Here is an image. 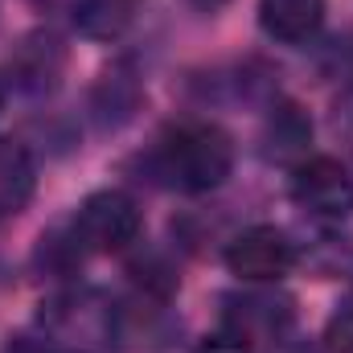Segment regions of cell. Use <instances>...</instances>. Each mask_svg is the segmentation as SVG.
<instances>
[{"label":"cell","mask_w":353,"mask_h":353,"mask_svg":"<svg viewBox=\"0 0 353 353\" xmlns=\"http://www.w3.org/2000/svg\"><path fill=\"white\" fill-rule=\"evenodd\" d=\"M37 341L50 353H115L119 312L94 288H66L37 308Z\"/></svg>","instance_id":"6da1fadb"},{"label":"cell","mask_w":353,"mask_h":353,"mask_svg":"<svg viewBox=\"0 0 353 353\" xmlns=\"http://www.w3.org/2000/svg\"><path fill=\"white\" fill-rule=\"evenodd\" d=\"M234 169V144L218 123H185L157 148V173L185 193H210Z\"/></svg>","instance_id":"7a4b0ae2"},{"label":"cell","mask_w":353,"mask_h":353,"mask_svg":"<svg viewBox=\"0 0 353 353\" xmlns=\"http://www.w3.org/2000/svg\"><path fill=\"white\" fill-rule=\"evenodd\" d=\"M140 205L123 189H99L74 214V234L94 255H119L140 239Z\"/></svg>","instance_id":"3957f363"},{"label":"cell","mask_w":353,"mask_h":353,"mask_svg":"<svg viewBox=\"0 0 353 353\" xmlns=\"http://www.w3.org/2000/svg\"><path fill=\"white\" fill-rule=\"evenodd\" d=\"M226 267L243 283H279L296 267V243L279 226H247L230 239Z\"/></svg>","instance_id":"277c9868"},{"label":"cell","mask_w":353,"mask_h":353,"mask_svg":"<svg viewBox=\"0 0 353 353\" xmlns=\"http://www.w3.org/2000/svg\"><path fill=\"white\" fill-rule=\"evenodd\" d=\"M292 201L316 218L353 214V173L333 157H304L292 169Z\"/></svg>","instance_id":"5b68a950"},{"label":"cell","mask_w":353,"mask_h":353,"mask_svg":"<svg viewBox=\"0 0 353 353\" xmlns=\"http://www.w3.org/2000/svg\"><path fill=\"white\" fill-rule=\"evenodd\" d=\"M62 70H66V46L46 29L25 33L8 58V79L25 94H50L62 83Z\"/></svg>","instance_id":"8992f818"},{"label":"cell","mask_w":353,"mask_h":353,"mask_svg":"<svg viewBox=\"0 0 353 353\" xmlns=\"http://www.w3.org/2000/svg\"><path fill=\"white\" fill-rule=\"evenodd\" d=\"M325 21V0H259V29L271 41L300 46Z\"/></svg>","instance_id":"52a82bcc"},{"label":"cell","mask_w":353,"mask_h":353,"mask_svg":"<svg viewBox=\"0 0 353 353\" xmlns=\"http://www.w3.org/2000/svg\"><path fill=\"white\" fill-rule=\"evenodd\" d=\"M37 189V165L21 140L0 136V218H12L29 205Z\"/></svg>","instance_id":"ba28073f"},{"label":"cell","mask_w":353,"mask_h":353,"mask_svg":"<svg viewBox=\"0 0 353 353\" xmlns=\"http://www.w3.org/2000/svg\"><path fill=\"white\" fill-rule=\"evenodd\" d=\"M140 0H74V29L90 41H119L136 21Z\"/></svg>","instance_id":"9c48e42d"},{"label":"cell","mask_w":353,"mask_h":353,"mask_svg":"<svg viewBox=\"0 0 353 353\" xmlns=\"http://www.w3.org/2000/svg\"><path fill=\"white\" fill-rule=\"evenodd\" d=\"M308 144H312V123H308V115L300 111V107H292V103H283V107H275L271 111V119H267V157L271 161H304V152H308Z\"/></svg>","instance_id":"30bf717a"},{"label":"cell","mask_w":353,"mask_h":353,"mask_svg":"<svg viewBox=\"0 0 353 353\" xmlns=\"http://www.w3.org/2000/svg\"><path fill=\"white\" fill-rule=\"evenodd\" d=\"M230 304L239 308V312H230L239 337H251L255 329H263V333H279V329H288V321H292L288 300H271V296H239V300H230Z\"/></svg>","instance_id":"8fae6325"},{"label":"cell","mask_w":353,"mask_h":353,"mask_svg":"<svg viewBox=\"0 0 353 353\" xmlns=\"http://www.w3.org/2000/svg\"><path fill=\"white\" fill-rule=\"evenodd\" d=\"M136 103H140V87H136V79L128 70H107L103 83L94 87V111L111 128H119L123 119H132Z\"/></svg>","instance_id":"7c38bea8"},{"label":"cell","mask_w":353,"mask_h":353,"mask_svg":"<svg viewBox=\"0 0 353 353\" xmlns=\"http://www.w3.org/2000/svg\"><path fill=\"white\" fill-rule=\"evenodd\" d=\"M83 243H79V234H74V226H70V234H62V230H54V234H41V247H37V259L46 263V271H58V275H70L74 267L83 263Z\"/></svg>","instance_id":"4fadbf2b"},{"label":"cell","mask_w":353,"mask_h":353,"mask_svg":"<svg viewBox=\"0 0 353 353\" xmlns=\"http://www.w3.org/2000/svg\"><path fill=\"white\" fill-rule=\"evenodd\" d=\"M132 275H136V283H140L148 296H157V300H169V296L176 292V283H181L176 271L165 263L161 255H144V259H136V263H132Z\"/></svg>","instance_id":"5bb4252c"},{"label":"cell","mask_w":353,"mask_h":353,"mask_svg":"<svg viewBox=\"0 0 353 353\" xmlns=\"http://www.w3.org/2000/svg\"><path fill=\"white\" fill-rule=\"evenodd\" d=\"M325 341H329L333 353H353V308H341V312L329 321Z\"/></svg>","instance_id":"9a60e30c"},{"label":"cell","mask_w":353,"mask_h":353,"mask_svg":"<svg viewBox=\"0 0 353 353\" xmlns=\"http://www.w3.org/2000/svg\"><path fill=\"white\" fill-rule=\"evenodd\" d=\"M193 353H251V345L239 333H214V337H205Z\"/></svg>","instance_id":"2e32d148"},{"label":"cell","mask_w":353,"mask_h":353,"mask_svg":"<svg viewBox=\"0 0 353 353\" xmlns=\"http://www.w3.org/2000/svg\"><path fill=\"white\" fill-rule=\"evenodd\" d=\"M0 353H50V350H46L37 337H12V341H8Z\"/></svg>","instance_id":"e0dca14e"},{"label":"cell","mask_w":353,"mask_h":353,"mask_svg":"<svg viewBox=\"0 0 353 353\" xmlns=\"http://www.w3.org/2000/svg\"><path fill=\"white\" fill-rule=\"evenodd\" d=\"M193 8H201V12H218V8H226V0H189Z\"/></svg>","instance_id":"ac0fdd59"},{"label":"cell","mask_w":353,"mask_h":353,"mask_svg":"<svg viewBox=\"0 0 353 353\" xmlns=\"http://www.w3.org/2000/svg\"><path fill=\"white\" fill-rule=\"evenodd\" d=\"M0 103H4V90H0Z\"/></svg>","instance_id":"d6986e66"}]
</instances>
